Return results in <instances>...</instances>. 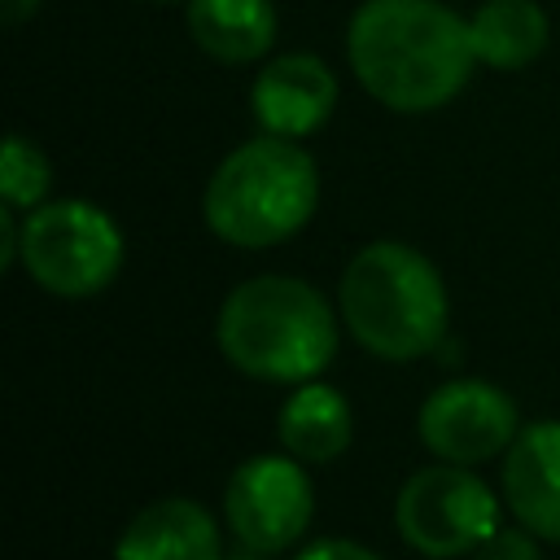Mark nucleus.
Returning <instances> with one entry per match:
<instances>
[{"label": "nucleus", "mask_w": 560, "mask_h": 560, "mask_svg": "<svg viewBox=\"0 0 560 560\" xmlns=\"http://www.w3.org/2000/svg\"><path fill=\"white\" fill-rule=\"evenodd\" d=\"M48 184H52L48 158L39 153L35 140H26V136L13 131L4 140V158H0V197H4V206L35 210L48 197Z\"/></svg>", "instance_id": "nucleus-15"}, {"label": "nucleus", "mask_w": 560, "mask_h": 560, "mask_svg": "<svg viewBox=\"0 0 560 560\" xmlns=\"http://www.w3.org/2000/svg\"><path fill=\"white\" fill-rule=\"evenodd\" d=\"M534 538H538V534H529V529H494V534L472 551V560H542Z\"/></svg>", "instance_id": "nucleus-16"}, {"label": "nucleus", "mask_w": 560, "mask_h": 560, "mask_svg": "<svg viewBox=\"0 0 560 560\" xmlns=\"http://www.w3.org/2000/svg\"><path fill=\"white\" fill-rule=\"evenodd\" d=\"M503 494L529 534L560 542V420H534L512 438L503 451Z\"/></svg>", "instance_id": "nucleus-10"}, {"label": "nucleus", "mask_w": 560, "mask_h": 560, "mask_svg": "<svg viewBox=\"0 0 560 560\" xmlns=\"http://www.w3.org/2000/svg\"><path fill=\"white\" fill-rule=\"evenodd\" d=\"M319 206L315 158L284 136L236 144L210 175L201 214L206 228L236 249H267L306 228Z\"/></svg>", "instance_id": "nucleus-4"}, {"label": "nucleus", "mask_w": 560, "mask_h": 560, "mask_svg": "<svg viewBox=\"0 0 560 560\" xmlns=\"http://www.w3.org/2000/svg\"><path fill=\"white\" fill-rule=\"evenodd\" d=\"M298 560H381V556L368 551L363 542H350V538H319Z\"/></svg>", "instance_id": "nucleus-17"}, {"label": "nucleus", "mask_w": 560, "mask_h": 560, "mask_svg": "<svg viewBox=\"0 0 560 560\" xmlns=\"http://www.w3.org/2000/svg\"><path fill=\"white\" fill-rule=\"evenodd\" d=\"M214 337L236 372L302 385L332 363L337 315L328 298L298 276H254L223 298Z\"/></svg>", "instance_id": "nucleus-2"}, {"label": "nucleus", "mask_w": 560, "mask_h": 560, "mask_svg": "<svg viewBox=\"0 0 560 560\" xmlns=\"http://www.w3.org/2000/svg\"><path fill=\"white\" fill-rule=\"evenodd\" d=\"M249 109L267 136L302 140L319 131L337 109V74L311 52H280L258 70Z\"/></svg>", "instance_id": "nucleus-9"}, {"label": "nucleus", "mask_w": 560, "mask_h": 560, "mask_svg": "<svg viewBox=\"0 0 560 560\" xmlns=\"http://www.w3.org/2000/svg\"><path fill=\"white\" fill-rule=\"evenodd\" d=\"M276 433H280V446L293 459H302V464H328V459H337L350 446V438H354V411H350V402H346L341 389L302 381L284 398V407L276 416Z\"/></svg>", "instance_id": "nucleus-12"}, {"label": "nucleus", "mask_w": 560, "mask_h": 560, "mask_svg": "<svg viewBox=\"0 0 560 560\" xmlns=\"http://www.w3.org/2000/svg\"><path fill=\"white\" fill-rule=\"evenodd\" d=\"M315 512V490L293 455H254L232 468L223 490V516L241 547L271 556L293 547Z\"/></svg>", "instance_id": "nucleus-7"}, {"label": "nucleus", "mask_w": 560, "mask_h": 560, "mask_svg": "<svg viewBox=\"0 0 560 560\" xmlns=\"http://www.w3.org/2000/svg\"><path fill=\"white\" fill-rule=\"evenodd\" d=\"M337 302L350 337L389 363L420 359L446 337V284L438 267L402 241L363 245L341 271Z\"/></svg>", "instance_id": "nucleus-3"}, {"label": "nucleus", "mask_w": 560, "mask_h": 560, "mask_svg": "<svg viewBox=\"0 0 560 560\" xmlns=\"http://www.w3.org/2000/svg\"><path fill=\"white\" fill-rule=\"evenodd\" d=\"M114 560H219V525L197 499L166 494L127 521Z\"/></svg>", "instance_id": "nucleus-11"}, {"label": "nucleus", "mask_w": 560, "mask_h": 560, "mask_svg": "<svg viewBox=\"0 0 560 560\" xmlns=\"http://www.w3.org/2000/svg\"><path fill=\"white\" fill-rule=\"evenodd\" d=\"M18 258L39 289L57 298H92L122 267V232L83 197L39 201L22 219Z\"/></svg>", "instance_id": "nucleus-5"}, {"label": "nucleus", "mask_w": 560, "mask_h": 560, "mask_svg": "<svg viewBox=\"0 0 560 560\" xmlns=\"http://www.w3.org/2000/svg\"><path fill=\"white\" fill-rule=\"evenodd\" d=\"M35 9H39V0H0V13H4L9 26H22Z\"/></svg>", "instance_id": "nucleus-18"}, {"label": "nucleus", "mask_w": 560, "mask_h": 560, "mask_svg": "<svg viewBox=\"0 0 560 560\" xmlns=\"http://www.w3.org/2000/svg\"><path fill=\"white\" fill-rule=\"evenodd\" d=\"M416 433L429 446V455L472 468L512 446V438L521 433V416H516V402L499 385L464 376V381L438 385L420 402Z\"/></svg>", "instance_id": "nucleus-8"}, {"label": "nucleus", "mask_w": 560, "mask_h": 560, "mask_svg": "<svg viewBox=\"0 0 560 560\" xmlns=\"http://www.w3.org/2000/svg\"><path fill=\"white\" fill-rule=\"evenodd\" d=\"M394 521L411 551L429 560H451L472 556L499 529V503L477 472L438 459L402 481Z\"/></svg>", "instance_id": "nucleus-6"}, {"label": "nucleus", "mask_w": 560, "mask_h": 560, "mask_svg": "<svg viewBox=\"0 0 560 560\" xmlns=\"http://www.w3.org/2000/svg\"><path fill=\"white\" fill-rule=\"evenodd\" d=\"M153 4H166V0H153Z\"/></svg>", "instance_id": "nucleus-19"}, {"label": "nucleus", "mask_w": 560, "mask_h": 560, "mask_svg": "<svg viewBox=\"0 0 560 560\" xmlns=\"http://www.w3.org/2000/svg\"><path fill=\"white\" fill-rule=\"evenodd\" d=\"M346 52L363 92L398 114L446 105L477 66L468 22L438 0H363Z\"/></svg>", "instance_id": "nucleus-1"}, {"label": "nucleus", "mask_w": 560, "mask_h": 560, "mask_svg": "<svg viewBox=\"0 0 560 560\" xmlns=\"http://www.w3.org/2000/svg\"><path fill=\"white\" fill-rule=\"evenodd\" d=\"M468 35H472V52L481 66L521 70L542 57L551 26L538 0H486L468 18Z\"/></svg>", "instance_id": "nucleus-14"}, {"label": "nucleus", "mask_w": 560, "mask_h": 560, "mask_svg": "<svg viewBox=\"0 0 560 560\" xmlns=\"http://www.w3.org/2000/svg\"><path fill=\"white\" fill-rule=\"evenodd\" d=\"M188 31L197 48L223 66H245L276 44L271 0H188Z\"/></svg>", "instance_id": "nucleus-13"}]
</instances>
